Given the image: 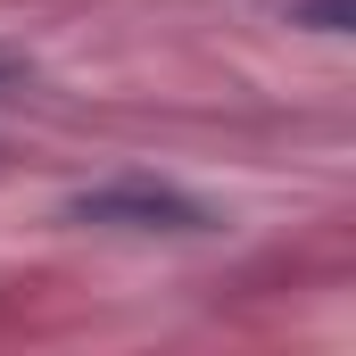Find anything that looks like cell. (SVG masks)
<instances>
[{
	"label": "cell",
	"mask_w": 356,
	"mask_h": 356,
	"mask_svg": "<svg viewBox=\"0 0 356 356\" xmlns=\"http://www.w3.org/2000/svg\"><path fill=\"white\" fill-rule=\"evenodd\" d=\"M348 17H356V0H298L290 8V25H315V33H340Z\"/></svg>",
	"instance_id": "obj_2"
},
{
	"label": "cell",
	"mask_w": 356,
	"mask_h": 356,
	"mask_svg": "<svg viewBox=\"0 0 356 356\" xmlns=\"http://www.w3.org/2000/svg\"><path fill=\"white\" fill-rule=\"evenodd\" d=\"M67 216H75V224H99V232H207V224H216L191 191L141 182V175L133 182H99V191H75Z\"/></svg>",
	"instance_id": "obj_1"
},
{
	"label": "cell",
	"mask_w": 356,
	"mask_h": 356,
	"mask_svg": "<svg viewBox=\"0 0 356 356\" xmlns=\"http://www.w3.org/2000/svg\"><path fill=\"white\" fill-rule=\"evenodd\" d=\"M25 83V58H17V50H0V91H17Z\"/></svg>",
	"instance_id": "obj_3"
}]
</instances>
